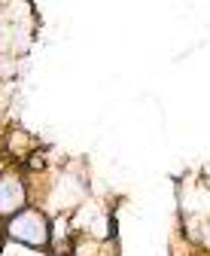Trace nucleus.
Segmentation results:
<instances>
[{"label": "nucleus", "instance_id": "2", "mask_svg": "<svg viewBox=\"0 0 210 256\" xmlns=\"http://www.w3.org/2000/svg\"><path fill=\"white\" fill-rule=\"evenodd\" d=\"M24 204V186L18 177H0V216H9Z\"/></svg>", "mask_w": 210, "mask_h": 256}, {"label": "nucleus", "instance_id": "1", "mask_svg": "<svg viewBox=\"0 0 210 256\" xmlns=\"http://www.w3.org/2000/svg\"><path fill=\"white\" fill-rule=\"evenodd\" d=\"M6 235L18 244H27V247H46L49 241V226L40 210H21L15 220H9L6 226Z\"/></svg>", "mask_w": 210, "mask_h": 256}]
</instances>
